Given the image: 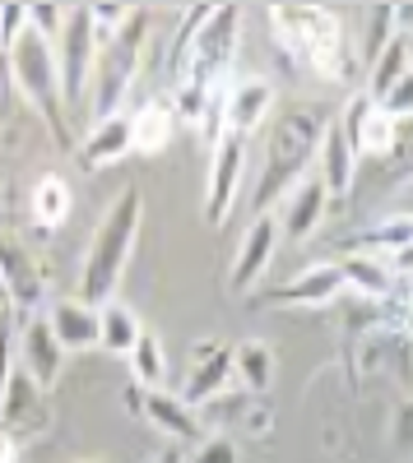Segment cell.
I'll return each instance as SVG.
<instances>
[{"instance_id":"d6a6232c","label":"cell","mask_w":413,"mask_h":463,"mask_svg":"<svg viewBox=\"0 0 413 463\" xmlns=\"http://www.w3.org/2000/svg\"><path fill=\"white\" fill-rule=\"evenodd\" d=\"M10 366H14V347H10V325H0V390L10 380Z\"/></svg>"},{"instance_id":"836d02e7","label":"cell","mask_w":413,"mask_h":463,"mask_svg":"<svg viewBox=\"0 0 413 463\" xmlns=\"http://www.w3.org/2000/svg\"><path fill=\"white\" fill-rule=\"evenodd\" d=\"M10 98H14V74H10V61L0 56V116L10 111Z\"/></svg>"},{"instance_id":"d6986e66","label":"cell","mask_w":413,"mask_h":463,"mask_svg":"<svg viewBox=\"0 0 413 463\" xmlns=\"http://www.w3.org/2000/svg\"><path fill=\"white\" fill-rule=\"evenodd\" d=\"M130 153V111H117V116H107V121H98L84 139V153H80V163L93 172V167H111V163H121Z\"/></svg>"},{"instance_id":"83f0119b","label":"cell","mask_w":413,"mask_h":463,"mask_svg":"<svg viewBox=\"0 0 413 463\" xmlns=\"http://www.w3.org/2000/svg\"><path fill=\"white\" fill-rule=\"evenodd\" d=\"M362 246H371V250H386V255L408 250V246H413V218H408V213H395V218L377 222L371 232H362Z\"/></svg>"},{"instance_id":"277c9868","label":"cell","mask_w":413,"mask_h":463,"mask_svg":"<svg viewBox=\"0 0 413 463\" xmlns=\"http://www.w3.org/2000/svg\"><path fill=\"white\" fill-rule=\"evenodd\" d=\"M144 28H149V14L135 10L117 33H107L98 43V61H93V89H89V107H93V126L117 116L121 102L130 98V84H135V65H139V52H144Z\"/></svg>"},{"instance_id":"ffe728a7","label":"cell","mask_w":413,"mask_h":463,"mask_svg":"<svg viewBox=\"0 0 413 463\" xmlns=\"http://www.w3.org/2000/svg\"><path fill=\"white\" fill-rule=\"evenodd\" d=\"M47 325L65 353H84V347L98 343V311L84 301H56L47 311Z\"/></svg>"},{"instance_id":"cb8c5ba5","label":"cell","mask_w":413,"mask_h":463,"mask_svg":"<svg viewBox=\"0 0 413 463\" xmlns=\"http://www.w3.org/2000/svg\"><path fill=\"white\" fill-rule=\"evenodd\" d=\"M408 74V47H404V37H390V43L371 56V84H367V98L371 102H381L399 80Z\"/></svg>"},{"instance_id":"484cf974","label":"cell","mask_w":413,"mask_h":463,"mask_svg":"<svg viewBox=\"0 0 413 463\" xmlns=\"http://www.w3.org/2000/svg\"><path fill=\"white\" fill-rule=\"evenodd\" d=\"M70 181L65 176H43L33 185V218L43 227H61L70 218Z\"/></svg>"},{"instance_id":"ba28073f","label":"cell","mask_w":413,"mask_h":463,"mask_svg":"<svg viewBox=\"0 0 413 463\" xmlns=\"http://www.w3.org/2000/svg\"><path fill=\"white\" fill-rule=\"evenodd\" d=\"M47 427H52L47 390L14 362L5 390H0V436H10L14 445H24V440H33V436H43Z\"/></svg>"},{"instance_id":"5bb4252c","label":"cell","mask_w":413,"mask_h":463,"mask_svg":"<svg viewBox=\"0 0 413 463\" xmlns=\"http://www.w3.org/2000/svg\"><path fill=\"white\" fill-rule=\"evenodd\" d=\"M340 130L349 135L353 153H390V144H395V121H390V116H386L377 102H371L367 93L344 111Z\"/></svg>"},{"instance_id":"f1b7e54d","label":"cell","mask_w":413,"mask_h":463,"mask_svg":"<svg viewBox=\"0 0 413 463\" xmlns=\"http://www.w3.org/2000/svg\"><path fill=\"white\" fill-rule=\"evenodd\" d=\"M233 371L242 375L246 390H265L270 375H274V357H270V347H265V343H246L242 353H233Z\"/></svg>"},{"instance_id":"8992f818","label":"cell","mask_w":413,"mask_h":463,"mask_svg":"<svg viewBox=\"0 0 413 463\" xmlns=\"http://www.w3.org/2000/svg\"><path fill=\"white\" fill-rule=\"evenodd\" d=\"M237 28H242V10L237 5H218L200 19V28L191 33V47H186V61H181V74H177V89L196 93V98H209L228 70L233 52H237Z\"/></svg>"},{"instance_id":"e0dca14e","label":"cell","mask_w":413,"mask_h":463,"mask_svg":"<svg viewBox=\"0 0 413 463\" xmlns=\"http://www.w3.org/2000/svg\"><path fill=\"white\" fill-rule=\"evenodd\" d=\"M316 158H321V176H316V181L330 190V195H344V190L353 185V172H358V153H353L349 135L340 130V121H330V126H325Z\"/></svg>"},{"instance_id":"3957f363","label":"cell","mask_w":413,"mask_h":463,"mask_svg":"<svg viewBox=\"0 0 413 463\" xmlns=\"http://www.w3.org/2000/svg\"><path fill=\"white\" fill-rule=\"evenodd\" d=\"M10 61V74H14V84L19 93L37 107V116L52 126L56 144L70 148V126H65V102H61V70H56V47L47 43L37 28H24L14 37V47L5 52Z\"/></svg>"},{"instance_id":"52a82bcc","label":"cell","mask_w":413,"mask_h":463,"mask_svg":"<svg viewBox=\"0 0 413 463\" xmlns=\"http://www.w3.org/2000/svg\"><path fill=\"white\" fill-rule=\"evenodd\" d=\"M93 61H98V28L89 19V5H74V10H65V24L56 33V70H61L65 111H80L89 102Z\"/></svg>"},{"instance_id":"9a60e30c","label":"cell","mask_w":413,"mask_h":463,"mask_svg":"<svg viewBox=\"0 0 413 463\" xmlns=\"http://www.w3.org/2000/svg\"><path fill=\"white\" fill-rule=\"evenodd\" d=\"M274 107V89L260 84V80H237L228 89V98H223V126H228V135H251L260 121L270 116Z\"/></svg>"},{"instance_id":"1f68e13d","label":"cell","mask_w":413,"mask_h":463,"mask_svg":"<svg viewBox=\"0 0 413 463\" xmlns=\"http://www.w3.org/2000/svg\"><path fill=\"white\" fill-rule=\"evenodd\" d=\"M28 28V5H0V47H14V37Z\"/></svg>"},{"instance_id":"4dcf8cb0","label":"cell","mask_w":413,"mask_h":463,"mask_svg":"<svg viewBox=\"0 0 413 463\" xmlns=\"http://www.w3.org/2000/svg\"><path fill=\"white\" fill-rule=\"evenodd\" d=\"M186 463H237V449H233L228 436H209V440H200L191 449V458H186Z\"/></svg>"},{"instance_id":"8d00e7d4","label":"cell","mask_w":413,"mask_h":463,"mask_svg":"<svg viewBox=\"0 0 413 463\" xmlns=\"http://www.w3.org/2000/svg\"><path fill=\"white\" fill-rule=\"evenodd\" d=\"M404 47H408V65H413V33L404 37Z\"/></svg>"},{"instance_id":"d590c367","label":"cell","mask_w":413,"mask_h":463,"mask_svg":"<svg viewBox=\"0 0 413 463\" xmlns=\"http://www.w3.org/2000/svg\"><path fill=\"white\" fill-rule=\"evenodd\" d=\"M0 311H10V292H5V283H0Z\"/></svg>"},{"instance_id":"f546056e","label":"cell","mask_w":413,"mask_h":463,"mask_svg":"<svg viewBox=\"0 0 413 463\" xmlns=\"http://www.w3.org/2000/svg\"><path fill=\"white\" fill-rule=\"evenodd\" d=\"M377 107L390 116V121H404V116H413V70L404 74V80H399V84H395V89H390V93L377 102Z\"/></svg>"},{"instance_id":"e575fe53","label":"cell","mask_w":413,"mask_h":463,"mask_svg":"<svg viewBox=\"0 0 413 463\" xmlns=\"http://www.w3.org/2000/svg\"><path fill=\"white\" fill-rule=\"evenodd\" d=\"M154 463H186V454H181L177 445H168V449H163V454H158Z\"/></svg>"},{"instance_id":"7a4b0ae2","label":"cell","mask_w":413,"mask_h":463,"mask_svg":"<svg viewBox=\"0 0 413 463\" xmlns=\"http://www.w3.org/2000/svg\"><path fill=\"white\" fill-rule=\"evenodd\" d=\"M139 213H144V195L130 185L117 195L102 227L93 232L89 255H84V274H80V301L93 306V311L111 301V292H117V283L126 274L130 250H135V232H139Z\"/></svg>"},{"instance_id":"7402d4cb","label":"cell","mask_w":413,"mask_h":463,"mask_svg":"<svg viewBox=\"0 0 413 463\" xmlns=\"http://www.w3.org/2000/svg\"><path fill=\"white\" fill-rule=\"evenodd\" d=\"M172 130H177L172 102H168V107H163V102H149V107H139V111L130 116V148H135V153H158V148H168Z\"/></svg>"},{"instance_id":"9c48e42d","label":"cell","mask_w":413,"mask_h":463,"mask_svg":"<svg viewBox=\"0 0 413 463\" xmlns=\"http://www.w3.org/2000/svg\"><path fill=\"white\" fill-rule=\"evenodd\" d=\"M242 167H246V139L242 135H223L214 144V158H209V190H205V218L218 227L228 218L237 190H242Z\"/></svg>"},{"instance_id":"5b68a950","label":"cell","mask_w":413,"mask_h":463,"mask_svg":"<svg viewBox=\"0 0 413 463\" xmlns=\"http://www.w3.org/2000/svg\"><path fill=\"white\" fill-rule=\"evenodd\" d=\"M274 33L283 37V47L293 56H303L321 74H340L344 70V24L340 14H330L321 5H274L270 10Z\"/></svg>"},{"instance_id":"44dd1931","label":"cell","mask_w":413,"mask_h":463,"mask_svg":"<svg viewBox=\"0 0 413 463\" xmlns=\"http://www.w3.org/2000/svg\"><path fill=\"white\" fill-rule=\"evenodd\" d=\"M139 334H144V325L130 306H121V301L98 306V347H107V353H117V357H130Z\"/></svg>"},{"instance_id":"7c38bea8","label":"cell","mask_w":413,"mask_h":463,"mask_svg":"<svg viewBox=\"0 0 413 463\" xmlns=\"http://www.w3.org/2000/svg\"><path fill=\"white\" fill-rule=\"evenodd\" d=\"M0 283L10 292V311H37L43 306V274H37L33 255L19 246V241H0Z\"/></svg>"},{"instance_id":"74e56055","label":"cell","mask_w":413,"mask_h":463,"mask_svg":"<svg viewBox=\"0 0 413 463\" xmlns=\"http://www.w3.org/2000/svg\"><path fill=\"white\" fill-rule=\"evenodd\" d=\"M5 316H10V311H0V325H5Z\"/></svg>"},{"instance_id":"4fadbf2b","label":"cell","mask_w":413,"mask_h":463,"mask_svg":"<svg viewBox=\"0 0 413 463\" xmlns=\"http://www.w3.org/2000/svg\"><path fill=\"white\" fill-rule=\"evenodd\" d=\"M139 408H144V417L154 421V427H158L172 445H200V440H205V436H200V417L191 412V403H186V399H172L168 390H144Z\"/></svg>"},{"instance_id":"4316f807","label":"cell","mask_w":413,"mask_h":463,"mask_svg":"<svg viewBox=\"0 0 413 463\" xmlns=\"http://www.w3.org/2000/svg\"><path fill=\"white\" fill-rule=\"evenodd\" d=\"M130 366H135V380L144 384V390H163V380H168V357H163V343L158 334H139L135 343V353H130Z\"/></svg>"},{"instance_id":"8fae6325","label":"cell","mask_w":413,"mask_h":463,"mask_svg":"<svg viewBox=\"0 0 413 463\" xmlns=\"http://www.w3.org/2000/svg\"><path fill=\"white\" fill-rule=\"evenodd\" d=\"M274 246H279V218H270V213H260L255 222H251V232L242 237V250H237V264H233V292H251L255 283H260V274L270 269V260H274Z\"/></svg>"},{"instance_id":"2e32d148","label":"cell","mask_w":413,"mask_h":463,"mask_svg":"<svg viewBox=\"0 0 413 463\" xmlns=\"http://www.w3.org/2000/svg\"><path fill=\"white\" fill-rule=\"evenodd\" d=\"M344 292V279H340V264H307L297 279H288L283 288L270 292L274 306H325Z\"/></svg>"},{"instance_id":"603a6c76","label":"cell","mask_w":413,"mask_h":463,"mask_svg":"<svg viewBox=\"0 0 413 463\" xmlns=\"http://www.w3.org/2000/svg\"><path fill=\"white\" fill-rule=\"evenodd\" d=\"M334 264H340L344 288H353L362 297H390V264H381L377 255H349Z\"/></svg>"},{"instance_id":"6da1fadb","label":"cell","mask_w":413,"mask_h":463,"mask_svg":"<svg viewBox=\"0 0 413 463\" xmlns=\"http://www.w3.org/2000/svg\"><path fill=\"white\" fill-rule=\"evenodd\" d=\"M325 126H330V116H325L321 107H307V102H288V107L274 116L265 172H260V185H255V195H251L255 218L270 213V204L283 195L288 185H303V181H307V167H312L316 148H321Z\"/></svg>"},{"instance_id":"30bf717a","label":"cell","mask_w":413,"mask_h":463,"mask_svg":"<svg viewBox=\"0 0 413 463\" xmlns=\"http://www.w3.org/2000/svg\"><path fill=\"white\" fill-rule=\"evenodd\" d=\"M14 362H19L37 384H43V390H52V384H56V375H61V366H65V347L56 343L47 316H28V325H24V334H19Z\"/></svg>"},{"instance_id":"ac0fdd59","label":"cell","mask_w":413,"mask_h":463,"mask_svg":"<svg viewBox=\"0 0 413 463\" xmlns=\"http://www.w3.org/2000/svg\"><path fill=\"white\" fill-rule=\"evenodd\" d=\"M325 204H330V190L316 181V176H307L303 185L293 190V200H288V209H283V237L288 241H307L312 232L321 227V218H325Z\"/></svg>"},{"instance_id":"d4e9b609","label":"cell","mask_w":413,"mask_h":463,"mask_svg":"<svg viewBox=\"0 0 413 463\" xmlns=\"http://www.w3.org/2000/svg\"><path fill=\"white\" fill-rule=\"evenodd\" d=\"M228 375H233V353L228 347H218V343H209V362H200L196 366V380L186 384V403H209L223 384H228Z\"/></svg>"}]
</instances>
